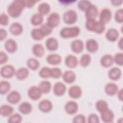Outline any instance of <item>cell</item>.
<instances>
[{
    "instance_id": "6da1fadb",
    "label": "cell",
    "mask_w": 123,
    "mask_h": 123,
    "mask_svg": "<svg viewBox=\"0 0 123 123\" xmlns=\"http://www.w3.org/2000/svg\"><path fill=\"white\" fill-rule=\"evenodd\" d=\"M25 7L24 0H13L8 7L7 12L12 18H17L20 16Z\"/></svg>"
},
{
    "instance_id": "7a4b0ae2",
    "label": "cell",
    "mask_w": 123,
    "mask_h": 123,
    "mask_svg": "<svg viewBox=\"0 0 123 123\" xmlns=\"http://www.w3.org/2000/svg\"><path fill=\"white\" fill-rule=\"evenodd\" d=\"M80 29L78 26L66 27L62 28L60 32L61 37L63 38H70L77 37L80 33Z\"/></svg>"
},
{
    "instance_id": "3957f363",
    "label": "cell",
    "mask_w": 123,
    "mask_h": 123,
    "mask_svg": "<svg viewBox=\"0 0 123 123\" xmlns=\"http://www.w3.org/2000/svg\"><path fill=\"white\" fill-rule=\"evenodd\" d=\"M63 22L67 25H72L75 23L77 20V14L73 10H69L66 11L62 17Z\"/></svg>"
},
{
    "instance_id": "277c9868",
    "label": "cell",
    "mask_w": 123,
    "mask_h": 123,
    "mask_svg": "<svg viewBox=\"0 0 123 123\" xmlns=\"http://www.w3.org/2000/svg\"><path fill=\"white\" fill-rule=\"evenodd\" d=\"M16 71L14 67L11 65H6L2 67L0 70L1 76L5 78H10L15 74Z\"/></svg>"
},
{
    "instance_id": "5b68a950",
    "label": "cell",
    "mask_w": 123,
    "mask_h": 123,
    "mask_svg": "<svg viewBox=\"0 0 123 123\" xmlns=\"http://www.w3.org/2000/svg\"><path fill=\"white\" fill-rule=\"evenodd\" d=\"M27 94L30 99L33 100H37L41 98L42 93L38 86H33L28 89Z\"/></svg>"
},
{
    "instance_id": "8992f818",
    "label": "cell",
    "mask_w": 123,
    "mask_h": 123,
    "mask_svg": "<svg viewBox=\"0 0 123 123\" xmlns=\"http://www.w3.org/2000/svg\"><path fill=\"white\" fill-rule=\"evenodd\" d=\"M61 21V17L59 13L56 12H52L47 18V24L53 28L59 25Z\"/></svg>"
},
{
    "instance_id": "52a82bcc",
    "label": "cell",
    "mask_w": 123,
    "mask_h": 123,
    "mask_svg": "<svg viewBox=\"0 0 123 123\" xmlns=\"http://www.w3.org/2000/svg\"><path fill=\"white\" fill-rule=\"evenodd\" d=\"M112 18V13L111 11L107 8L103 9L99 14V20L101 23L106 24L110 22Z\"/></svg>"
},
{
    "instance_id": "ba28073f",
    "label": "cell",
    "mask_w": 123,
    "mask_h": 123,
    "mask_svg": "<svg viewBox=\"0 0 123 123\" xmlns=\"http://www.w3.org/2000/svg\"><path fill=\"white\" fill-rule=\"evenodd\" d=\"M101 119L103 122L105 123H110L113 122L114 118L113 112L108 108L105 111L100 112Z\"/></svg>"
},
{
    "instance_id": "9c48e42d",
    "label": "cell",
    "mask_w": 123,
    "mask_h": 123,
    "mask_svg": "<svg viewBox=\"0 0 123 123\" xmlns=\"http://www.w3.org/2000/svg\"><path fill=\"white\" fill-rule=\"evenodd\" d=\"M38 107L41 112L48 113L52 110L53 108V104L50 100L45 99L40 101Z\"/></svg>"
},
{
    "instance_id": "30bf717a",
    "label": "cell",
    "mask_w": 123,
    "mask_h": 123,
    "mask_svg": "<svg viewBox=\"0 0 123 123\" xmlns=\"http://www.w3.org/2000/svg\"><path fill=\"white\" fill-rule=\"evenodd\" d=\"M6 99L10 103L16 104L19 103L21 100V96L17 91L12 90L8 94Z\"/></svg>"
},
{
    "instance_id": "8fae6325",
    "label": "cell",
    "mask_w": 123,
    "mask_h": 123,
    "mask_svg": "<svg viewBox=\"0 0 123 123\" xmlns=\"http://www.w3.org/2000/svg\"><path fill=\"white\" fill-rule=\"evenodd\" d=\"M64 109L66 112L68 114H74L78 110V105L75 101L70 100L65 104Z\"/></svg>"
},
{
    "instance_id": "7c38bea8",
    "label": "cell",
    "mask_w": 123,
    "mask_h": 123,
    "mask_svg": "<svg viewBox=\"0 0 123 123\" xmlns=\"http://www.w3.org/2000/svg\"><path fill=\"white\" fill-rule=\"evenodd\" d=\"M53 93L57 96L60 97L63 96L66 91V86L62 82H56L53 86Z\"/></svg>"
},
{
    "instance_id": "4fadbf2b",
    "label": "cell",
    "mask_w": 123,
    "mask_h": 123,
    "mask_svg": "<svg viewBox=\"0 0 123 123\" xmlns=\"http://www.w3.org/2000/svg\"><path fill=\"white\" fill-rule=\"evenodd\" d=\"M82 94L81 88L78 85H73L71 86L68 90L69 96L74 99L79 98Z\"/></svg>"
},
{
    "instance_id": "5bb4252c",
    "label": "cell",
    "mask_w": 123,
    "mask_h": 123,
    "mask_svg": "<svg viewBox=\"0 0 123 123\" xmlns=\"http://www.w3.org/2000/svg\"><path fill=\"white\" fill-rule=\"evenodd\" d=\"M71 48L72 50L74 53H80L82 52L84 49V43L80 39H75L72 42L71 44Z\"/></svg>"
},
{
    "instance_id": "9a60e30c",
    "label": "cell",
    "mask_w": 123,
    "mask_h": 123,
    "mask_svg": "<svg viewBox=\"0 0 123 123\" xmlns=\"http://www.w3.org/2000/svg\"><path fill=\"white\" fill-rule=\"evenodd\" d=\"M85 12L86 20L96 19L98 14V8L96 6L93 4H91Z\"/></svg>"
},
{
    "instance_id": "2e32d148",
    "label": "cell",
    "mask_w": 123,
    "mask_h": 123,
    "mask_svg": "<svg viewBox=\"0 0 123 123\" xmlns=\"http://www.w3.org/2000/svg\"><path fill=\"white\" fill-rule=\"evenodd\" d=\"M100 62L102 66L104 68H109L114 63L113 57L109 54H105L101 58Z\"/></svg>"
},
{
    "instance_id": "e0dca14e",
    "label": "cell",
    "mask_w": 123,
    "mask_h": 123,
    "mask_svg": "<svg viewBox=\"0 0 123 123\" xmlns=\"http://www.w3.org/2000/svg\"><path fill=\"white\" fill-rule=\"evenodd\" d=\"M86 47L88 51L91 53H94L98 50L99 45L97 41L94 39L91 38L86 41Z\"/></svg>"
},
{
    "instance_id": "ac0fdd59",
    "label": "cell",
    "mask_w": 123,
    "mask_h": 123,
    "mask_svg": "<svg viewBox=\"0 0 123 123\" xmlns=\"http://www.w3.org/2000/svg\"><path fill=\"white\" fill-rule=\"evenodd\" d=\"M9 31L12 35L19 36L23 33V27L19 23L14 22L9 27Z\"/></svg>"
},
{
    "instance_id": "d6986e66",
    "label": "cell",
    "mask_w": 123,
    "mask_h": 123,
    "mask_svg": "<svg viewBox=\"0 0 123 123\" xmlns=\"http://www.w3.org/2000/svg\"><path fill=\"white\" fill-rule=\"evenodd\" d=\"M106 38L111 42L116 41L119 37L118 31L115 28H110L108 30L105 34Z\"/></svg>"
},
{
    "instance_id": "ffe728a7",
    "label": "cell",
    "mask_w": 123,
    "mask_h": 123,
    "mask_svg": "<svg viewBox=\"0 0 123 123\" xmlns=\"http://www.w3.org/2000/svg\"><path fill=\"white\" fill-rule=\"evenodd\" d=\"M4 47L6 50L11 53L15 52L18 48L16 42L12 39H7L4 43Z\"/></svg>"
},
{
    "instance_id": "44dd1931",
    "label": "cell",
    "mask_w": 123,
    "mask_h": 123,
    "mask_svg": "<svg viewBox=\"0 0 123 123\" xmlns=\"http://www.w3.org/2000/svg\"><path fill=\"white\" fill-rule=\"evenodd\" d=\"M78 59L76 56L72 54L68 55L65 59V65L70 68H74L78 65Z\"/></svg>"
},
{
    "instance_id": "7402d4cb",
    "label": "cell",
    "mask_w": 123,
    "mask_h": 123,
    "mask_svg": "<svg viewBox=\"0 0 123 123\" xmlns=\"http://www.w3.org/2000/svg\"><path fill=\"white\" fill-rule=\"evenodd\" d=\"M104 90L106 94L110 96L115 95L119 90L118 86L113 83L107 84L105 86Z\"/></svg>"
},
{
    "instance_id": "603a6c76",
    "label": "cell",
    "mask_w": 123,
    "mask_h": 123,
    "mask_svg": "<svg viewBox=\"0 0 123 123\" xmlns=\"http://www.w3.org/2000/svg\"><path fill=\"white\" fill-rule=\"evenodd\" d=\"M46 60L49 64L52 65H56L59 64L61 62L62 57L58 54L52 53L47 56Z\"/></svg>"
},
{
    "instance_id": "cb8c5ba5",
    "label": "cell",
    "mask_w": 123,
    "mask_h": 123,
    "mask_svg": "<svg viewBox=\"0 0 123 123\" xmlns=\"http://www.w3.org/2000/svg\"><path fill=\"white\" fill-rule=\"evenodd\" d=\"M62 78L65 82L67 84H72L76 79V74L72 70H67L62 74Z\"/></svg>"
},
{
    "instance_id": "d4e9b609",
    "label": "cell",
    "mask_w": 123,
    "mask_h": 123,
    "mask_svg": "<svg viewBox=\"0 0 123 123\" xmlns=\"http://www.w3.org/2000/svg\"><path fill=\"white\" fill-rule=\"evenodd\" d=\"M46 47L49 51H55L57 49L59 46L58 40L54 37L48 38L45 43Z\"/></svg>"
},
{
    "instance_id": "484cf974",
    "label": "cell",
    "mask_w": 123,
    "mask_h": 123,
    "mask_svg": "<svg viewBox=\"0 0 123 123\" xmlns=\"http://www.w3.org/2000/svg\"><path fill=\"white\" fill-rule=\"evenodd\" d=\"M108 76L111 80L117 81L121 77V70L118 67H113L109 71Z\"/></svg>"
},
{
    "instance_id": "4316f807",
    "label": "cell",
    "mask_w": 123,
    "mask_h": 123,
    "mask_svg": "<svg viewBox=\"0 0 123 123\" xmlns=\"http://www.w3.org/2000/svg\"><path fill=\"white\" fill-rule=\"evenodd\" d=\"M19 111L24 115L30 113L32 111V106L28 102L25 101L22 102L18 106Z\"/></svg>"
},
{
    "instance_id": "83f0119b",
    "label": "cell",
    "mask_w": 123,
    "mask_h": 123,
    "mask_svg": "<svg viewBox=\"0 0 123 123\" xmlns=\"http://www.w3.org/2000/svg\"><path fill=\"white\" fill-rule=\"evenodd\" d=\"M32 52L37 57H42L45 53V49L42 45L39 43L34 44L32 47Z\"/></svg>"
},
{
    "instance_id": "f1b7e54d",
    "label": "cell",
    "mask_w": 123,
    "mask_h": 123,
    "mask_svg": "<svg viewBox=\"0 0 123 123\" xmlns=\"http://www.w3.org/2000/svg\"><path fill=\"white\" fill-rule=\"evenodd\" d=\"M14 111V109L11 105L7 104H3L0 107V114L4 117L10 116Z\"/></svg>"
},
{
    "instance_id": "f546056e",
    "label": "cell",
    "mask_w": 123,
    "mask_h": 123,
    "mask_svg": "<svg viewBox=\"0 0 123 123\" xmlns=\"http://www.w3.org/2000/svg\"><path fill=\"white\" fill-rule=\"evenodd\" d=\"M29 71L25 67H21L18 69L15 73L16 78L20 80H22L26 79L29 75Z\"/></svg>"
},
{
    "instance_id": "4dcf8cb0",
    "label": "cell",
    "mask_w": 123,
    "mask_h": 123,
    "mask_svg": "<svg viewBox=\"0 0 123 123\" xmlns=\"http://www.w3.org/2000/svg\"><path fill=\"white\" fill-rule=\"evenodd\" d=\"M37 10L38 13L42 15L48 14L50 11V6L49 3L47 2H42L38 6Z\"/></svg>"
},
{
    "instance_id": "1f68e13d",
    "label": "cell",
    "mask_w": 123,
    "mask_h": 123,
    "mask_svg": "<svg viewBox=\"0 0 123 123\" xmlns=\"http://www.w3.org/2000/svg\"><path fill=\"white\" fill-rule=\"evenodd\" d=\"M26 64L28 67L33 71L37 70L40 66L39 61L37 59L34 58L28 59L26 62Z\"/></svg>"
},
{
    "instance_id": "d6a6232c",
    "label": "cell",
    "mask_w": 123,
    "mask_h": 123,
    "mask_svg": "<svg viewBox=\"0 0 123 123\" xmlns=\"http://www.w3.org/2000/svg\"><path fill=\"white\" fill-rule=\"evenodd\" d=\"M105 29V25L100 21H96L92 28V31L97 34H102Z\"/></svg>"
},
{
    "instance_id": "836d02e7",
    "label": "cell",
    "mask_w": 123,
    "mask_h": 123,
    "mask_svg": "<svg viewBox=\"0 0 123 123\" xmlns=\"http://www.w3.org/2000/svg\"><path fill=\"white\" fill-rule=\"evenodd\" d=\"M38 87L42 94H47L50 91L51 85L50 82L47 80H44L40 83Z\"/></svg>"
},
{
    "instance_id": "e575fe53",
    "label": "cell",
    "mask_w": 123,
    "mask_h": 123,
    "mask_svg": "<svg viewBox=\"0 0 123 123\" xmlns=\"http://www.w3.org/2000/svg\"><path fill=\"white\" fill-rule=\"evenodd\" d=\"M43 22V16L39 13L34 14L31 18V23L34 26L40 25Z\"/></svg>"
},
{
    "instance_id": "d590c367",
    "label": "cell",
    "mask_w": 123,
    "mask_h": 123,
    "mask_svg": "<svg viewBox=\"0 0 123 123\" xmlns=\"http://www.w3.org/2000/svg\"><path fill=\"white\" fill-rule=\"evenodd\" d=\"M91 60V56L87 53L83 54L80 59V64L83 67H86L88 66Z\"/></svg>"
},
{
    "instance_id": "8d00e7d4",
    "label": "cell",
    "mask_w": 123,
    "mask_h": 123,
    "mask_svg": "<svg viewBox=\"0 0 123 123\" xmlns=\"http://www.w3.org/2000/svg\"><path fill=\"white\" fill-rule=\"evenodd\" d=\"M11 88L10 83L7 81L2 80L0 82V93L2 95L6 94Z\"/></svg>"
},
{
    "instance_id": "74e56055",
    "label": "cell",
    "mask_w": 123,
    "mask_h": 123,
    "mask_svg": "<svg viewBox=\"0 0 123 123\" xmlns=\"http://www.w3.org/2000/svg\"><path fill=\"white\" fill-rule=\"evenodd\" d=\"M96 108L98 111L101 112L109 108L108 103L105 100H98L96 103Z\"/></svg>"
},
{
    "instance_id": "f35d334b",
    "label": "cell",
    "mask_w": 123,
    "mask_h": 123,
    "mask_svg": "<svg viewBox=\"0 0 123 123\" xmlns=\"http://www.w3.org/2000/svg\"><path fill=\"white\" fill-rule=\"evenodd\" d=\"M31 35L32 38L36 40H40L45 37L39 28L33 29L31 32Z\"/></svg>"
},
{
    "instance_id": "ab89813d",
    "label": "cell",
    "mask_w": 123,
    "mask_h": 123,
    "mask_svg": "<svg viewBox=\"0 0 123 123\" xmlns=\"http://www.w3.org/2000/svg\"><path fill=\"white\" fill-rule=\"evenodd\" d=\"M39 75L43 78L51 77V68L46 66L42 67L39 70Z\"/></svg>"
},
{
    "instance_id": "60d3db41",
    "label": "cell",
    "mask_w": 123,
    "mask_h": 123,
    "mask_svg": "<svg viewBox=\"0 0 123 123\" xmlns=\"http://www.w3.org/2000/svg\"><path fill=\"white\" fill-rule=\"evenodd\" d=\"M22 121V116L17 113L12 114L9 116L8 120V122L9 123H20Z\"/></svg>"
},
{
    "instance_id": "b9f144b4",
    "label": "cell",
    "mask_w": 123,
    "mask_h": 123,
    "mask_svg": "<svg viewBox=\"0 0 123 123\" xmlns=\"http://www.w3.org/2000/svg\"><path fill=\"white\" fill-rule=\"evenodd\" d=\"M39 29L42 32V33L45 37L46 36H49V35H50L52 33V30H53V28L51 27V26H50L47 23L42 25L40 26Z\"/></svg>"
},
{
    "instance_id": "7bdbcfd3",
    "label": "cell",
    "mask_w": 123,
    "mask_h": 123,
    "mask_svg": "<svg viewBox=\"0 0 123 123\" xmlns=\"http://www.w3.org/2000/svg\"><path fill=\"white\" fill-rule=\"evenodd\" d=\"M91 3L89 0H80L78 3V7L80 10L86 11L91 5Z\"/></svg>"
},
{
    "instance_id": "ee69618b",
    "label": "cell",
    "mask_w": 123,
    "mask_h": 123,
    "mask_svg": "<svg viewBox=\"0 0 123 123\" xmlns=\"http://www.w3.org/2000/svg\"><path fill=\"white\" fill-rule=\"evenodd\" d=\"M62 72L59 68H51V77L58 79L62 76Z\"/></svg>"
},
{
    "instance_id": "f6af8a7d",
    "label": "cell",
    "mask_w": 123,
    "mask_h": 123,
    "mask_svg": "<svg viewBox=\"0 0 123 123\" xmlns=\"http://www.w3.org/2000/svg\"><path fill=\"white\" fill-rule=\"evenodd\" d=\"M114 62L117 65L123 66V53L122 52H118L115 54L113 57Z\"/></svg>"
},
{
    "instance_id": "bcb514c9",
    "label": "cell",
    "mask_w": 123,
    "mask_h": 123,
    "mask_svg": "<svg viewBox=\"0 0 123 123\" xmlns=\"http://www.w3.org/2000/svg\"><path fill=\"white\" fill-rule=\"evenodd\" d=\"M115 20L118 23H122L123 22V9H118L114 14Z\"/></svg>"
},
{
    "instance_id": "7dc6e473",
    "label": "cell",
    "mask_w": 123,
    "mask_h": 123,
    "mask_svg": "<svg viewBox=\"0 0 123 123\" xmlns=\"http://www.w3.org/2000/svg\"><path fill=\"white\" fill-rule=\"evenodd\" d=\"M73 122L74 123H85L86 122V118L83 114H79L74 117Z\"/></svg>"
},
{
    "instance_id": "c3c4849f",
    "label": "cell",
    "mask_w": 123,
    "mask_h": 123,
    "mask_svg": "<svg viewBox=\"0 0 123 123\" xmlns=\"http://www.w3.org/2000/svg\"><path fill=\"white\" fill-rule=\"evenodd\" d=\"M9 21L8 16L5 13H1L0 15V24L1 25L5 26L7 25Z\"/></svg>"
},
{
    "instance_id": "681fc988",
    "label": "cell",
    "mask_w": 123,
    "mask_h": 123,
    "mask_svg": "<svg viewBox=\"0 0 123 123\" xmlns=\"http://www.w3.org/2000/svg\"><path fill=\"white\" fill-rule=\"evenodd\" d=\"M87 121L89 123H98L99 119L96 114L91 113L88 116Z\"/></svg>"
},
{
    "instance_id": "f907efd6",
    "label": "cell",
    "mask_w": 123,
    "mask_h": 123,
    "mask_svg": "<svg viewBox=\"0 0 123 123\" xmlns=\"http://www.w3.org/2000/svg\"><path fill=\"white\" fill-rule=\"evenodd\" d=\"M8 60V56L7 54L4 51H1L0 52V63L3 64L6 63Z\"/></svg>"
},
{
    "instance_id": "816d5d0a",
    "label": "cell",
    "mask_w": 123,
    "mask_h": 123,
    "mask_svg": "<svg viewBox=\"0 0 123 123\" xmlns=\"http://www.w3.org/2000/svg\"><path fill=\"white\" fill-rule=\"evenodd\" d=\"M37 2V1L36 0H24L25 7L28 8H31L33 7Z\"/></svg>"
},
{
    "instance_id": "f5cc1de1",
    "label": "cell",
    "mask_w": 123,
    "mask_h": 123,
    "mask_svg": "<svg viewBox=\"0 0 123 123\" xmlns=\"http://www.w3.org/2000/svg\"><path fill=\"white\" fill-rule=\"evenodd\" d=\"M7 36V31L3 28H0V40H3Z\"/></svg>"
},
{
    "instance_id": "db71d44e",
    "label": "cell",
    "mask_w": 123,
    "mask_h": 123,
    "mask_svg": "<svg viewBox=\"0 0 123 123\" xmlns=\"http://www.w3.org/2000/svg\"><path fill=\"white\" fill-rule=\"evenodd\" d=\"M111 2L112 5L115 6H120L122 4L123 0H111Z\"/></svg>"
},
{
    "instance_id": "11a10c76",
    "label": "cell",
    "mask_w": 123,
    "mask_h": 123,
    "mask_svg": "<svg viewBox=\"0 0 123 123\" xmlns=\"http://www.w3.org/2000/svg\"><path fill=\"white\" fill-rule=\"evenodd\" d=\"M117 96L120 100L121 101H123V90L122 88H121L120 90H118V91L117 93Z\"/></svg>"
},
{
    "instance_id": "9f6ffc18",
    "label": "cell",
    "mask_w": 123,
    "mask_h": 123,
    "mask_svg": "<svg viewBox=\"0 0 123 123\" xmlns=\"http://www.w3.org/2000/svg\"><path fill=\"white\" fill-rule=\"evenodd\" d=\"M118 47L121 50L123 49V38L122 37L121 38H120V39H119L118 43Z\"/></svg>"
}]
</instances>
